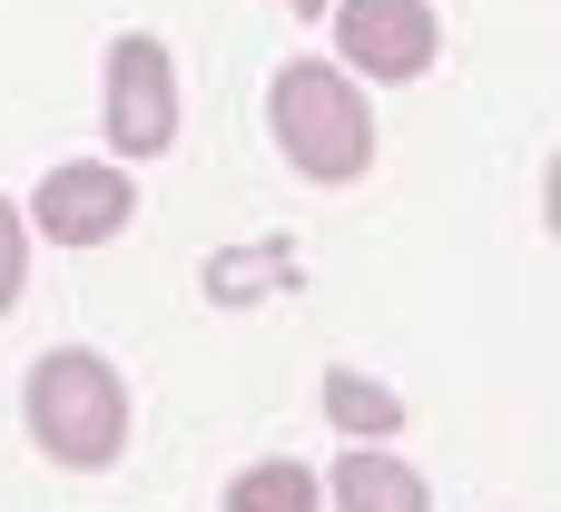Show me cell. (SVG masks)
Listing matches in <instances>:
<instances>
[{"mask_svg":"<svg viewBox=\"0 0 561 512\" xmlns=\"http://www.w3.org/2000/svg\"><path fill=\"white\" fill-rule=\"evenodd\" d=\"M20 414H30V444H39L49 464H69V474H99V464L128 454V385H118V365L89 355V345L39 355L30 385H20Z\"/></svg>","mask_w":561,"mask_h":512,"instance_id":"6da1fadb","label":"cell"},{"mask_svg":"<svg viewBox=\"0 0 561 512\" xmlns=\"http://www.w3.org/2000/svg\"><path fill=\"white\" fill-rule=\"evenodd\" d=\"M266 128H276L286 168L316 178V187H345V178H365V158H375V109H365V89H355L345 69H325V59H286V69H276Z\"/></svg>","mask_w":561,"mask_h":512,"instance_id":"7a4b0ae2","label":"cell"},{"mask_svg":"<svg viewBox=\"0 0 561 512\" xmlns=\"http://www.w3.org/2000/svg\"><path fill=\"white\" fill-rule=\"evenodd\" d=\"M168 138H178V59L148 30H128V39H108V148L158 158Z\"/></svg>","mask_w":561,"mask_h":512,"instance_id":"3957f363","label":"cell"},{"mask_svg":"<svg viewBox=\"0 0 561 512\" xmlns=\"http://www.w3.org/2000/svg\"><path fill=\"white\" fill-rule=\"evenodd\" d=\"M335 49H345V79H424L444 30H434V0H335Z\"/></svg>","mask_w":561,"mask_h":512,"instance_id":"277c9868","label":"cell"},{"mask_svg":"<svg viewBox=\"0 0 561 512\" xmlns=\"http://www.w3.org/2000/svg\"><path fill=\"white\" fill-rule=\"evenodd\" d=\"M128 217H138V187H128L108 158H69V168H49L39 197H30V227H39L49 247H108Z\"/></svg>","mask_w":561,"mask_h":512,"instance_id":"5b68a950","label":"cell"},{"mask_svg":"<svg viewBox=\"0 0 561 512\" xmlns=\"http://www.w3.org/2000/svg\"><path fill=\"white\" fill-rule=\"evenodd\" d=\"M325 503H335V512H434V493H424V474H414V464H394V454L355 444V454L325 474Z\"/></svg>","mask_w":561,"mask_h":512,"instance_id":"8992f818","label":"cell"},{"mask_svg":"<svg viewBox=\"0 0 561 512\" xmlns=\"http://www.w3.org/2000/svg\"><path fill=\"white\" fill-rule=\"evenodd\" d=\"M316 405H325V424H345L355 444H375V434H404V395H394V385H375V375H345V365H325Z\"/></svg>","mask_w":561,"mask_h":512,"instance_id":"52a82bcc","label":"cell"},{"mask_svg":"<svg viewBox=\"0 0 561 512\" xmlns=\"http://www.w3.org/2000/svg\"><path fill=\"white\" fill-rule=\"evenodd\" d=\"M227 512H325V483L306 464H247L227 483Z\"/></svg>","mask_w":561,"mask_h":512,"instance_id":"ba28073f","label":"cell"},{"mask_svg":"<svg viewBox=\"0 0 561 512\" xmlns=\"http://www.w3.org/2000/svg\"><path fill=\"white\" fill-rule=\"evenodd\" d=\"M20 296H30V217L0 197V316H10Z\"/></svg>","mask_w":561,"mask_h":512,"instance_id":"9c48e42d","label":"cell"},{"mask_svg":"<svg viewBox=\"0 0 561 512\" xmlns=\"http://www.w3.org/2000/svg\"><path fill=\"white\" fill-rule=\"evenodd\" d=\"M286 10H325V0H286Z\"/></svg>","mask_w":561,"mask_h":512,"instance_id":"30bf717a","label":"cell"}]
</instances>
